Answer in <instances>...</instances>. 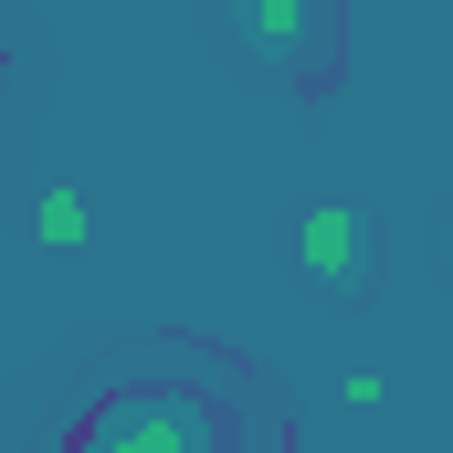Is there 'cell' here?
I'll use <instances>...</instances> for the list:
<instances>
[{"mask_svg":"<svg viewBox=\"0 0 453 453\" xmlns=\"http://www.w3.org/2000/svg\"><path fill=\"white\" fill-rule=\"evenodd\" d=\"M74 453H232V422L190 390H116L85 411Z\"/></svg>","mask_w":453,"mask_h":453,"instance_id":"1","label":"cell"},{"mask_svg":"<svg viewBox=\"0 0 453 453\" xmlns=\"http://www.w3.org/2000/svg\"><path fill=\"white\" fill-rule=\"evenodd\" d=\"M232 32L253 64H274L296 85H317L338 64V0H232Z\"/></svg>","mask_w":453,"mask_h":453,"instance_id":"2","label":"cell"},{"mask_svg":"<svg viewBox=\"0 0 453 453\" xmlns=\"http://www.w3.org/2000/svg\"><path fill=\"white\" fill-rule=\"evenodd\" d=\"M296 264L327 285V296H369L380 285V232L358 201H317L306 222H296Z\"/></svg>","mask_w":453,"mask_h":453,"instance_id":"3","label":"cell"},{"mask_svg":"<svg viewBox=\"0 0 453 453\" xmlns=\"http://www.w3.org/2000/svg\"><path fill=\"white\" fill-rule=\"evenodd\" d=\"M32 232H42L53 253H74V242H85V190H42V201H32Z\"/></svg>","mask_w":453,"mask_h":453,"instance_id":"4","label":"cell"}]
</instances>
